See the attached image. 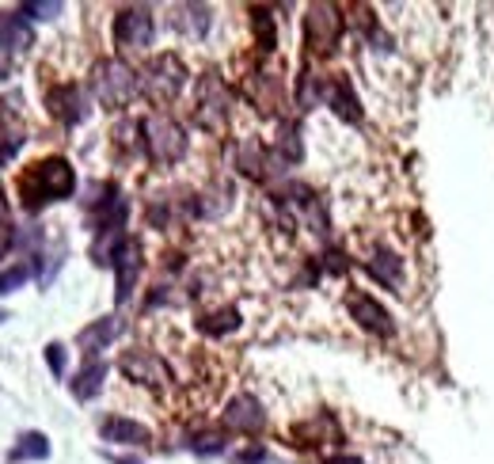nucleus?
Returning a JSON list of instances; mask_svg holds the SVG:
<instances>
[{
  "mask_svg": "<svg viewBox=\"0 0 494 464\" xmlns=\"http://www.w3.org/2000/svg\"><path fill=\"white\" fill-rule=\"evenodd\" d=\"M324 103L342 118V122H361V103L354 96V84L347 76H328L324 80Z\"/></svg>",
  "mask_w": 494,
  "mask_h": 464,
  "instance_id": "2eb2a0df",
  "label": "nucleus"
},
{
  "mask_svg": "<svg viewBox=\"0 0 494 464\" xmlns=\"http://www.w3.org/2000/svg\"><path fill=\"white\" fill-rule=\"evenodd\" d=\"M277 156H282L286 164H300V156H305V145H300V130L297 126H282V137H277Z\"/></svg>",
  "mask_w": 494,
  "mask_h": 464,
  "instance_id": "5701e85b",
  "label": "nucleus"
},
{
  "mask_svg": "<svg viewBox=\"0 0 494 464\" xmlns=\"http://www.w3.org/2000/svg\"><path fill=\"white\" fill-rule=\"evenodd\" d=\"M221 423L228 430H236V434H259L267 427V411H263V404L251 392H240V396H232L225 404Z\"/></svg>",
  "mask_w": 494,
  "mask_h": 464,
  "instance_id": "9d476101",
  "label": "nucleus"
},
{
  "mask_svg": "<svg viewBox=\"0 0 494 464\" xmlns=\"http://www.w3.org/2000/svg\"><path fill=\"white\" fill-rule=\"evenodd\" d=\"M19 145H24V137H19V134H5V141H0V164L12 160L19 153Z\"/></svg>",
  "mask_w": 494,
  "mask_h": 464,
  "instance_id": "c85d7f7f",
  "label": "nucleus"
},
{
  "mask_svg": "<svg viewBox=\"0 0 494 464\" xmlns=\"http://www.w3.org/2000/svg\"><path fill=\"white\" fill-rule=\"evenodd\" d=\"M46 457H50V438L42 434V430H24V434L12 441V449H8V460H12V464L46 460Z\"/></svg>",
  "mask_w": 494,
  "mask_h": 464,
  "instance_id": "6ab92c4d",
  "label": "nucleus"
},
{
  "mask_svg": "<svg viewBox=\"0 0 494 464\" xmlns=\"http://www.w3.org/2000/svg\"><path fill=\"white\" fill-rule=\"evenodd\" d=\"M236 328H240V308H232V305H225V308L209 312V316H202V320H198V331L209 335V339H221V335L236 331Z\"/></svg>",
  "mask_w": 494,
  "mask_h": 464,
  "instance_id": "412c9836",
  "label": "nucleus"
},
{
  "mask_svg": "<svg viewBox=\"0 0 494 464\" xmlns=\"http://www.w3.org/2000/svg\"><path fill=\"white\" fill-rule=\"evenodd\" d=\"M92 88L106 111H122V107H130L134 96L141 92V76L134 66H126L122 57H103L92 69Z\"/></svg>",
  "mask_w": 494,
  "mask_h": 464,
  "instance_id": "f03ea898",
  "label": "nucleus"
},
{
  "mask_svg": "<svg viewBox=\"0 0 494 464\" xmlns=\"http://www.w3.org/2000/svg\"><path fill=\"white\" fill-rule=\"evenodd\" d=\"M347 308H350V316L358 320V328H365L369 335H380V339H388V335L396 331L392 312L384 308L377 298H369V293H350V298H347Z\"/></svg>",
  "mask_w": 494,
  "mask_h": 464,
  "instance_id": "9b49d317",
  "label": "nucleus"
},
{
  "mask_svg": "<svg viewBox=\"0 0 494 464\" xmlns=\"http://www.w3.org/2000/svg\"><path fill=\"white\" fill-rule=\"evenodd\" d=\"M228 111H232V99L228 88L217 73H206L198 76V107H195V122L209 134H221L228 126Z\"/></svg>",
  "mask_w": 494,
  "mask_h": 464,
  "instance_id": "39448f33",
  "label": "nucleus"
},
{
  "mask_svg": "<svg viewBox=\"0 0 494 464\" xmlns=\"http://www.w3.org/2000/svg\"><path fill=\"white\" fill-rule=\"evenodd\" d=\"M111 267H115V301L126 305V301H130V293H134V286H137V278H141V244L126 240L118 247V256L111 259Z\"/></svg>",
  "mask_w": 494,
  "mask_h": 464,
  "instance_id": "ddd939ff",
  "label": "nucleus"
},
{
  "mask_svg": "<svg viewBox=\"0 0 494 464\" xmlns=\"http://www.w3.org/2000/svg\"><path fill=\"white\" fill-rule=\"evenodd\" d=\"M8 244H12V228L0 225V256H5V251H8Z\"/></svg>",
  "mask_w": 494,
  "mask_h": 464,
  "instance_id": "7c9ffc66",
  "label": "nucleus"
},
{
  "mask_svg": "<svg viewBox=\"0 0 494 464\" xmlns=\"http://www.w3.org/2000/svg\"><path fill=\"white\" fill-rule=\"evenodd\" d=\"M5 320H8V312H5V308H0V324H5Z\"/></svg>",
  "mask_w": 494,
  "mask_h": 464,
  "instance_id": "72a5a7b5",
  "label": "nucleus"
},
{
  "mask_svg": "<svg viewBox=\"0 0 494 464\" xmlns=\"http://www.w3.org/2000/svg\"><path fill=\"white\" fill-rule=\"evenodd\" d=\"M118 369L130 377V381H137V385H153V388H160V385L171 381L167 362H164L160 354H153V350H130V354H122Z\"/></svg>",
  "mask_w": 494,
  "mask_h": 464,
  "instance_id": "1a4fd4ad",
  "label": "nucleus"
},
{
  "mask_svg": "<svg viewBox=\"0 0 494 464\" xmlns=\"http://www.w3.org/2000/svg\"><path fill=\"white\" fill-rule=\"evenodd\" d=\"M111 464H145V460H134V457H118V453H106Z\"/></svg>",
  "mask_w": 494,
  "mask_h": 464,
  "instance_id": "2f4dec72",
  "label": "nucleus"
},
{
  "mask_svg": "<svg viewBox=\"0 0 494 464\" xmlns=\"http://www.w3.org/2000/svg\"><path fill=\"white\" fill-rule=\"evenodd\" d=\"M0 214H5V191H0Z\"/></svg>",
  "mask_w": 494,
  "mask_h": 464,
  "instance_id": "473e14b6",
  "label": "nucleus"
},
{
  "mask_svg": "<svg viewBox=\"0 0 494 464\" xmlns=\"http://www.w3.org/2000/svg\"><path fill=\"white\" fill-rule=\"evenodd\" d=\"M141 145H145V156L153 164H160V167L179 164L187 156V130L171 115L156 111L141 122Z\"/></svg>",
  "mask_w": 494,
  "mask_h": 464,
  "instance_id": "7ed1b4c3",
  "label": "nucleus"
},
{
  "mask_svg": "<svg viewBox=\"0 0 494 464\" xmlns=\"http://www.w3.org/2000/svg\"><path fill=\"white\" fill-rule=\"evenodd\" d=\"M236 167H240L244 176H251V179H263L267 176V149L259 141H240V149H236Z\"/></svg>",
  "mask_w": 494,
  "mask_h": 464,
  "instance_id": "aec40b11",
  "label": "nucleus"
},
{
  "mask_svg": "<svg viewBox=\"0 0 494 464\" xmlns=\"http://www.w3.org/2000/svg\"><path fill=\"white\" fill-rule=\"evenodd\" d=\"M46 366H50L54 377H66V347L50 343V347H46Z\"/></svg>",
  "mask_w": 494,
  "mask_h": 464,
  "instance_id": "cd10ccee",
  "label": "nucleus"
},
{
  "mask_svg": "<svg viewBox=\"0 0 494 464\" xmlns=\"http://www.w3.org/2000/svg\"><path fill=\"white\" fill-rule=\"evenodd\" d=\"M115 335H118V316H99L96 324H88V328L76 335V347H80V354L96 358L103 347H111Z\"/></svg>",
  "mask_w": 494,
  "mask_h": 464,
  "instance_id": "f3484780",
  "label": "nucleus"
},
{
  "mask_svg": "<svg viewBox=\"0 0 494 464\" xmlns=\"http://www.w3.org/2000/svg\"><path fill=\"white\" fill-rule=\"evenodd\" d=\"M46 107L66 126H80L88 118V96H84L80 84H57V88L46 92Z\"/></svg>",
  "mask_w": 494,
  "mask_h": 464,
  "instance_id": "f8f14e48",
  "label": "nucleus"
},
{
  "mask_svg": "<svg viewBox=\"0 0 494 464\" xmlns=\"http://www.w3.org/2000/svg\"><path fill=\"white\" fill-rule=\"evenodd\" d=\"M15 191H19V202H24L27 214H38L42 206L73 198L76 172H73V164L66 156H42L31 167H24V176H19Z\"/></svg>",
  "mask_w": 494,
  "mask_h": 464,
  "instance_id": "f257e3e1",
  "label": "nucleus"
},
{
  "mask_svg": "<svg viewBox=\"0 0 494 464\" xmlns=\"http://www.w3.org/2000/svg\"><path fill=\"white\" fill-rule=\"evenodd\" d=\"M342 27H347V15H342L335 5H312L305 15V42L312 54H335Z\"/></svg>",
  "mask_w": 494,
  "mask_h": 464,
  "instance_id": "423d86ee",
  "label": "nucleus"
},
{
  "mask_svg": "<svg viewBox=\"0 0 494 464\" xmlns=\"http://www.w3.org/2000/svg\"><path fill=\"white\" fill-rule=\"evenodd\" d=\"M369 267V274L384 286V289H392V293H399V286H403V259L396 256V251H388V247H377L373 251V259L365 263Z\"/></svg>",
  "mask_w": 494,
  "mask_h": 464,
  "instance_id": "a211bd4d",
  "label": "nucleus"
},
{
  "mask_svg": "<svg viewBox=\"0 0 494 464\" xmlns=\"http://www.w3.org/2000/svg\"><path fill=\"white\" fill-rule=\"evenodd\" d=\"M251 15H255V31H259V50H263V54H270V50L277 46V38H274V19H270V12H267V8H255Z\"/></svg>",
  "mask_w": 494,
  "mask_h": 464,
  "instance_id": "393cba45",
  "label": "nucleus"
},
{
  "mask_svg": "<svg viewBox=\"0 0 494 464\" xmlns=\"http://www.w3.org/2000/svg\"><path fill=\"white\" fill-rule=\"evenodd\" d=\"M31 27L19 12H0V76L12 69V61L31 46Z\"/></svg>",
  "mask_w": 494,
  "mask_h": 464,
  "instance_id": "6e6552de",
  "label": "nucleus"
},
{
  "mask_svg": "<svg viewBox=\"0 0 494 464\" xmlns=\"http://www.w3.org/2000/svg\"><path fill=\"white\" fill-rule=\"evenodd\" d=\"M27 278H31V263H15V267H8V270H0V293L19 289Z\"/></svg>",
  "mask_w": 494,
  "mask_h": 464,
  "instance_id": "a878e982",
  "label": "nucleus"
},
{
  "mask_svg": "<svg viewBox=\"0 0 494 464\" xmlns=\"http://www.w3.org/2000/svg\"><path fill=\"white\" fill-rule=\"evenodd\" d=\"M176 12H179V15H176V27H179V31L195 35V38H202V35L209 31V8H206V5H179Z\"/></svg>",
  "mask_w": 494,
  "mask_h": 464,
  "instance_id": "4be33fe9",
  "label": "nucleus"
},
{
  "mask_svg": "<svg viewBox=\"0 0 494 464\" xmlns=\"http://www.w3.org/2000/svg\"><path fill=\"white\" fill-rule=\"evenodd\" d=\"M153 38H156L153 8L134 5V8H122L115 15V42L122 50H145V46H153Z\"/></svg>",
  "mask_w": 494,
  "mask_h": 464,
  "instance_id": "0eeeda50",
  "label": "nucleus"
},
{
  "mask_svg": "<svg viewBox=\"0 0 494 464\" xmlns=\"http://www.w3.org/2000/svg\"><path fill=\"white\" fill-rule=\"evenodd\" d=\"M187 88V66L176 57V54H160L145 66L141 73V92L156 103V107H164V103H171L179 92Z\"/></svg>",
  "mask_w": 494,
  "mask_h": 464,
  "instance_id": "20e7f679",
  "label": "nucleus"
},
{
  "mask_svg": "<svg viewBox=\"0 0 494 464\" xmlns=\"http://www.w3.org/2000/svg\"><path fill=\"white\" fill-rule=\"evenodd\" d=\"M66 12L61 0H27V5H19V15L24 19H57Z\"/></svg>",
  "mask_w": 494,
  "mask_h": 464,
  "instance_id": "b1692460",
  "label": "nucleus"
},
{
  "mask_svg": "<svg viewBox=\"0 0 494 464\" xmlns=\"http://www.w3.org/2000/svg\"><path fill=\"white\" fill-rule=\"evenodd\" d=\"M225 446H228V441H225L221 434H198L195 441H190V449H195V453H202V457H213V453H225Z\"/></svg>",
  "mask_w": 494,
  "mask_h": 464,
  "instance_id": "bb28decb",
  "label": "nucleus"
},
{
  "mask_svg": "<svg viewBox=\"0 0 494 464\" xmlns=\"http://www.w3.org/2000/svg\"><path fill=\"white\" fill-rule=\"evenodd\" d=\"M99 438H103V441H115V446H134V449H141V446H148V441H153V430L141 427V423H134V419H126V415H106V419H99Z\"/></svg>",
  "mask_w": 494,
  "mask_h": 464,
  "instance_id": "4468645a",
  "label": "nucleus"
},
{
  "mask_svg": "<svg viewBox=\"0 0 494 464\" xmlns=\"http://www.w3.org/2000/svg\"><path fill=\"white\" fill-rule=\"evenodd\" d=\"M106 385V362H99V358H88L76 373H73V381H69V392L80 399V404H92V399L103 392Z\"/></svg>",
  "mask_w": 494,
  "mask_h": 464,
  "instance_id": "dca6fc26",
  "label": "nucleus"
},
{
  "mask_svg": "<svg viewBox=\"0 0 494 464\" xmlns=\"http://www.w3.org/2000/svg\"><path fill=\"white\" fill-rule=\"evenodd\" d=\"M232 460H236V464H263V460H267V449H263V446H251V449H244V453H236Z\"/></svg>",
  "mask_w": 494,
  "mask_h": 464,
  "instance_id": "c756f323",
  "label": "nucleus"
}]
</instances>
